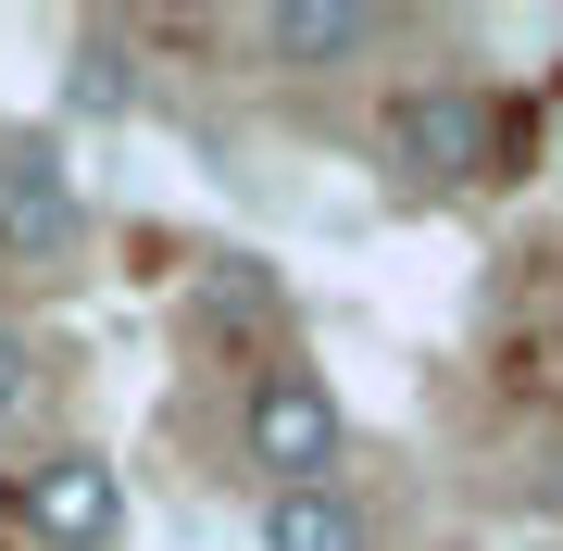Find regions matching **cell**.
<instances>
[{
  "mask_svg": "<svg viewBox=\"0 0 563 551\" xmlns=\"http://www.w3.org/2000/svg\"><path fill=\"white\" fill-rule=\"evenodd\" d=\"M263 551H376V514L339 476L325 489H263Z\"/></svg>",
  "mask_w": 563,
  "mask_h": 551,
  "instance_id": "6",
  "label": "cell"
},
{
  "mask_svg": "<svg viewBox=\"0 0 563 551\" xmlns=\"http://www.w3.org/2000/svg\"><path fill=\"white\" fill-rule=\"evenodd\" d=\"M25 376H38V364H25V339H13V327H0V414H13V401H25Z\"/></svg>",
  "mask_w": 563,
  "mask_h": 551,
  "instance_id": "8",
  "label": "cell"
},
{
  "mask_svg": "<svg viewBox=\"0 0 563 551\" xmlns=\"http://www.w3.org/2000/svg\"><path fill=\"white\" fill-rule=\"evenodd\" d=\"M0 239H13L25 264H63V251L88 239V188H76L63 125H13V139H0Z\"/></svg>",
  "mask_w": 563,
  "mask_h": 551,
  "instance_id": "3",
  "label": "cell"
},
{
  "mask_svg": "<svg viewBox=\"0 0 563 551\" xmlns=\"http://www.w3.org/2000/svg\"><path fill=\"white\" fill-rule=\"evenodd\" d=\"M63 101H76V113H125V101H139V63H113V38H88L76 76H63Z\"/></svg>",
  "mask_w": 563,
  "mask_h": 551,
  "instance_id": "7",
  "label": "cell"
},
{
  "mask_svg": "<svg viewBox=\"0 0 563 551\" xmlns=\"http://www.w3.org/2000/svg\"><path fill=\"white\" fill-rule=\"evenodd\" d=\"M276 63H301V76H325V63H363L388 38V13L376 0H263V25H251Z\"/></svg>",
  "mask_w": 563,
  "mask_h": 551,
  "instance_id": "5",
  "label": "cell"
},
{
  "mask_svg": "<svg viewBox=\"0 0 563 551\" xmlns=\"http://www.w3.org/2000/svg\"><path fill=\"white\" fill-rule=\"evenodd\" d=\"M388 164H401L413 188H476V176H501V113H488V88H401L388 101Z\"/></svg>",
  "mask_w": 563,
  "mask_h": 551,
  "instance_id": "2",
  "label": "cell"
},
{
  "mask_svg": "<svg viewBox=\"0 0 563 551\" xmlns=\"http://www.w3.org/2000/svg\"><path fill=\"white\" fill-rule=\"evenodd\" d=\"M239 451L263 464V489H325L339 451H351V414L313 364H263L251 401H239Z\"/></svg>",
  "mask_w": 563,
  "mask_h": 551,
  "instance_id": "1",
  "label": "cell"
},
{
  "mask_svg": "<svg viewBox=\"0 0 563 551\" xmlns=\"http://www.w3.org/2000/svg\"><path fill=\"white\" fill-rule=\"evenodd\" d=\"M13 514L38 551H125V476L113 451H38L13 476Z\"/></svg>",
  "mask_w": 563,
  "mask_h": 551,
  "instance_id": "4",
  "label": "cell"
}]
</instances>
